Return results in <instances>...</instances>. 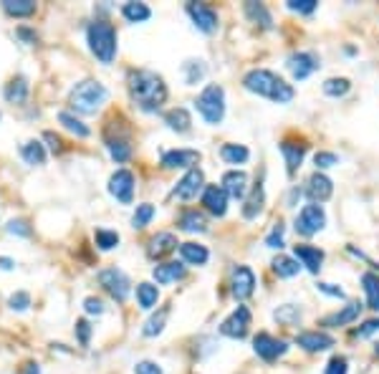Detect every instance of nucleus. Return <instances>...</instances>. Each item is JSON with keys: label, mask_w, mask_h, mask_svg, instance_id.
<instances>
[{"label": "nucleus", "mask_w": 379, "mask_h": 374, "mask_svg": "<svg viewBox=\"0 0 379 374\" xmlns=\"http://www.w3.org/2000/svg\"><path fill=\"white\" fill-rule=\"evenodd\" d=\"M129 94L142 112H157L167 101V86H165V78L160 73L142 68V71H134L129 76Z\"/></svg>", "instance_id": "nucleus-1"}, {"label": "nucleus", "mask_w": 379, "mask_h": 374, "mask_svg": "<svg viewBox=\"0 0 379 374\" xmlns=\"http://www.w3.org/2000/svg\"><path fill=\"white\" fill-rule=\"evenodd\" d=\"M243 86L248 91H253V94L263 96V99L279 101V104H289L294 99V86L286 84L284 78L276 76L268 68H253V71H248L246 78H243Z\"/></svg>", "instance_id": "nucleus-2"}, {"label": "nucleus", "mask_w": 379, "mask_h": 374, "mask_svg": "<svg viewBox=\"0 0 379 374\" xmlns=\"http://www.w3.org/2000/svg\"><path fill=\"white\" fill-rule=\"evenodd\" d=\"M86 41H89V48L101 63H109L114 61L117 56V31H114L112 23L106 21H94L86 28Z\"/></svg>", "instance_id": "nucleus-3"}, {"label": "nucleus", "mask_w": 379, "mask_h": 374, "mask_svg": "<svg viewBox=\"0 0 379 374\" xmlns=\"http://www.w3.org/2000/svg\"><path fill=\"white\" fill-rule=\"evenodd\" d=\"M106 89L104 84L94 81V78H86V81H78L71 89V96H68V104L76 109L78 114H96L101 109V104L106 101Z\"/></svg>", "instance_id": "nucleus-4"}, {"label": "nucleus", "mask_w": 379, "mask_h": 374, "mask_svg": "<svg viewBox=\"0 0 379 374\" xmlns=\"http://www.w3.org/2000/svg\"><path fill=\"white\" fill-rule=\"evenodd\" d=\"M197 112L207 124H220L225 117V91L218 84H207L195 101Z\"/></svg>", "instance_id": "nucleus-5"}, {"label": "nucleus", "mask_w": 379, "mask_h": 374, "mask_svg": "<svg viewBox=\"0 0 379 374\" xmlns=\"http://www.w3.org/2000/svg\"><path fill=\"white\" fill-rule=\"evenodd\" d=\"M99 284L104 286L109 294H112L114 298H117L119 303H124L127 301V296H129V279H127V274L124 271H119V269H106V271H101L99 274Z\"/></svg>", "instance_id": "nucleus-6"}, {"label": "nucleus", "mask_w": 379, "mask_h": 374, "mask_svg": "<svg viewBox=\"0 0 379 374\" xmlns=\"http://www.w3.org/2000/svg\"><path fill=\"white\" fill-rule=\"evenodd\" d=\"M248 329H251V311H248V306H238L220 324V334L230 336V339H243V336H248Z\"/></svg>", "instance_id": "nucleus-7"}, {"label": "nucleus", "mask_w": 379, "mask_h": 374, "mask_svg": "<svg viewBox=\"0 0 379 374\" xmlns=\"http://www.w3.org/2000/svg\"><path fill=\"white\" fill-rule=\"evenodd\" d=\"M323 225H326V212L321 205H306L296 218V230L301 235L318 233V230H323Z\"/></svg>", "instance_id": "nucleus-8"}, {"label": "nucleus", "mask_w": 379, "mask_h": 374, "mask_svg": "<svg viewBox=\"0 0 379 374\" xmlns=\"http://www.w3.org/2000/svg\"><path fill=\"white\" fill-rule=\"evenodd\" d=\"M200 190H205V175H202V170L192 167L177 185H175L172 195L177 197V200H192V197H197Z\"/></svg>", "instance_id": "nucleus-9"}, {"label": "nucleus", "mask_w": 379, "mask_h": 374, "mask_svg": "<svg viewBox=\"0 0 379 374\" xmlns=\"http://www.w3.org/2000/svg\"><path fill=\"white\" fill-rule=\"evenodd\" d=\"M109 192L112 197H117L122 205H129L134 197V175L129 170H117V172L109 177Z\"/></svg>", "instance_id": "nucleus-10"}, {"label": "nucleus", "mask_w": 379, "mask_h": 374, "mask_svg": "<svg viewBox=\"0 0 379 374\" xmlns=\"http://www.w3.org/2000/svg\"><path fill=\"white\" fill-rule=\"evenodd\" d=\"M253 349H256V354L261 359H266V362H276L279 357H284L286 354V341L276 339V336L271 334H258L256 339H253Z\"/></svg>", "instance_id": "nucleus-11"}, {"label": "nucleus", "mask_w": 379, "mask_h": 374, "mask_svg": "<svg viewBox=\"0 0 379 374\" xmlns=\"http://www.w3.org/2000/svg\"><path fill=\"white\" fill-rule=\"evenodd\" d=\"M187 16L192 18L195 28H200L202 33H212L218 28V13L212 11L210 6H202V3H187Z\"/></svg>", "instance_id": "nucleus-12"}, {"label": "nucleus", "mask_w": 379, "mask_h": 374, "mask_svg": "<svg viewBox=\"0 0 379 374\" xmlns=\"http://www.w3.org/2000/svg\"><path fill=\"white\" fill-rule=\"evenodd\" d=\"M318 66H321V63H318V56L316 53H311V51H301V53H294V56L289 58V68H291V73H294L296 81L308 78Z\"/></svg>", "instance_id": "nucleus-13"}, {"label": "nucleus", "mask_w": 379, "mask_h": 374, "mask_svg": "<svg viewBox=\"0 0 379 374\" xmlns=\"http://www.w3.org/2000/svg\"><path fill=\"white\" fill-rule=\"evenodd\" d=\"M230 289H233L235 298H248L256 291V276L248 266H235L233 279H230Z\"/></svg>", "instance_id": "nucleus-14"}, {"label": "nucleus", "mask_w": 379, "mask_h": 374, "mask_svg": "<svg viewBox=\"0 0 379 374\" xmlns=\"http://www.w3.org/2000/svg\"><path fill=\"white\" fill-rule=\"evenodd\" d=\"M202 205L212 212V215H218L223 218L225 212H228V195L220 185H207L205 190H202Z\"/></svg>", "instance_id": "nucleus-15"}, {"label": "nucleus", "mask_w": 379, "mask_h": 374, "mask_svg": "<svg viewBox=\"0 0 379 374\" xmlns=\"http://www.w3.org/2000/svg\"><path fill=\"white\" fill-rule=\"evenodd\" d=\"M225 190V195L233 197V200H243L248 192V175L240 172V170H230V172L223 175V185H220Z\"/></svg>", "instance_id": "nucleus-16"}, {"label": "nucleus", "mask_w": 379, "mask_h": 374, "mask_svg": "<svg viewBox=\"0 0 379 374\" xmlns=\"http://www.w3.org/2000/svg\"><path fill=\"white\" fill-rule=\"evenodd\" d=\"M331 192H334V185H331V180L326 177V175L316 172L308 177V185H306V195L313 200V205H318V202H326L331 197Z\"/></svg>", "instance_id": "nucleus-17"}, {"label": "nucleus", "mask_w": 379, "mask_h": 374, "mask_svg": "<svg viewBox=\"0 0 379 374\" xmlns=\"http://www.w3.org/2000/svg\"><path fill=\"white\" fill-rule=\"evenodd\" d=\"M200 162V152L197 150H170L162 155V165L167 170H177V167H192V165Z\"/></svg>", "instance_id": "nucleus-18"}, {"label": "nucleus", "mask_w": 379, "mask_h": 374, "mask_svg": "<svg viewBox=\"0 0 379 374\" xmlns=\"http://www.w3.org/2000/svg\"><path fill=\"white\" fill-rule=\"evenodd\" d=\"M298 346H303L306 352H326L334 346V339L329 334H323V331H303L298 334Z\"/></svg>", "instance_id": "nucleus-19"}, {"label": "nucleus", "mask_w": 379, "mask_h": 374, "mask_svg": "<svg viewBox=\"0 0 379 374\" xmlns=\"http://www.w3.org/2000/svg\"><path fill=\"white\" fill-rule=\"evenodd\" d=\"M294 256L296 261H301V266H306V271H311V274H318L321 271V263H323V251H318V248L313 246H294Z\"/></svg>", "instance_id": "nucleus-20"}, {"label": "nucleus", "mask_w": 379, "mask_h": 374, "mask_svg": "<svg viewBox=\"0 0 379 374\" xmlns=\"http://www.w3.org/2000/svg\"><path fill=\"white\" fill-rule=\"evenodd\" d=\"M281 152L286 157V167H289V175H296V170L301 167L303 155H306V145L303 142H281Z\"/></svg>", "instance_id": "nucleus-21"}, {"label": "nucleus", "mask_w": 379, "mask_h": 374, "mask_svg": "<svg viewBox=\"0 0 379 374\" xmlns=\"http://www.w3.org/2000/svg\"><path fill=\"white\" fill-rule=\"evenodd\" d=\"M177 238H175L172 233H160L155 235V238L150 240V248H147V253H150V258H162L167 256V253H172L175 248H177Z\"/></svg>", "instance_id": "nucleus-22"}, {"label": "nucleus", "mask_w": 379, "mask_h": 374, "mask_svg": "<svg viewBox=\"0 0 379 374\" xmlns=\"http://www.w3.org/2000/svg\"><path fill=\"white\" fill-rule=\"evenodd\" d=\"M180 256H182V261L190 263V266H205L210 253H207V248L200 246V243H180Z\"/></svg>", "instance_id": "nucleus-23"}, {"label": "nucleus", "mask_w": 379, "mask_h": 374, "mask_svg": "<svg viewBox=\"0 0 379 374\" xmlns=\"http://www.w3.org/2000/svg\"><path fill=\"white\" fill-rule=\"evenodd\" d=\"M6 99L11 104H23V101L28 99V78L26 76H13L11 81L6 84Z\"/></svg>", "instance_id": "nucleus-24"}, {"label": "nucleus", "mask_w": 379, "mask_h": 374, "mask_svg": "<svg viewBox=\"0 0 379 374\" xmlns=\"http://www.w3.org/2000/svg\"><path fill=\"white\" fill-rule=\"evenodd\" d=\"M359 311H362L359 303H346L341 311H336V313H331V316L323 318V326H331V329H336V326H346L359 316Z\"/></svg>", "instance_id": "nucleus-25"}, {"label": "nucleus", "mask_w": 379, "mask_h": 374, "mask_svg": "<svg viewBox=\"0 0 379 374\" xmlns=\"http://www.w3.org/2000/svg\"><path fill=\"white\" fill-rule=\"evenodd\" d=\"M165 124H167L172 132H190V127H192V119H190V112L187 109H182V106H177V109H170L167 114H165Z\"/></svg>", "instance_id": "nucleus-26"}, {"label": "nucleus", "mask_w": 379, "mask_h": 374, "mask_svg": "<svg viewBox=\"0 0 379 374\" xmlns=\"http://www.w3.org/2000/svg\"><path fill=\"white\" fill-rule=\"evenodd\" d=\"M185 279V266L182 263H162L155 269L157 284H175V281Z\"/></svg>", "instance_id": "nucleus-27"}, {"label": "nucleus", "mask_w": 379, "mask_h": 374, "mask_svg": "<svg viewBox=\"0 0 379 374\" xmlns=\"http://www.w3.org/2000/svg\"><path fill=\"white\" fill-rule=\"evenodd\" d=\"M180 230H187V233H205V230H207L205 215H202V212H197V210L182 212V218H180Z\"/></svg>", "instance_id": "nucleus-28"}, {"label": "nucleus", "mask_w": 379, "mask_h": 374, "mask_svg": "<svg viewBox=\"0 0 379 374\" xmlns=\"http://www.w3.org/2000/svg\"><path fill=\"white\" fill-rule=\"evenodd\" d=\"M3 11L13 18H28L36 13L33 0H3Z\"/></svg>", "instance_id": "nucleus-29"}, {"label": "nucleus", "mask_w": 379, "mask_h": 374, "mask_svg": "<svg viewBox=\"0 0 379 374\" xmlns=\"http://www.w3.org/2000/svg\"><path fill=\"white\" fill-rule=\"evenodd\" d=\"M21 157L28 165H43L46 162V147L38 140H31L21 147Z\"/></svg>", "instance_id": "nucleus-30"}, {"label": "nucleus", "mask_w": 379, "mask_h": 374, "mask_svg": "<svg viewBox=\"0 0 379 374\" xmlns=\"http://www.w3.org/2000/svg\"><path fill=\"white\" fill-rule=\"evenodd\" d=\"M182 71H185V81H187L190 86H195L197 81H202L205 78V73H207V66H205V61H200V58H190V61H185L182 63Z\"/></svg>", "instance_id": "nucleus-31"}, {"label": "nucleus", "mask_w": 379, "mask_h": 374, "mask_svg": "<svg viewBox=\"0 0 379 374\" xmlns=\"http://www.w3.org/2000/svg\"><path fill=\"white\" fill-rule=\"evenodd\" d=\"M362 286H364V294H367L369 308L379 311V276L377 274H364L362 276Z\"/></svg>", "instance_id": "nucleus-32"}, {"label": "nucleus", "mask_w": 379, "mask_h": 374, "mask_svg": "<svg viewBox=\"0 0 379 374\" xmlns=\"http://www.w3.org/2000/svg\"><path fill=\"white\" fill-rule=\"evenodd\" d=\"M263 202H266V195H263V185L258 182L256 187H253L251 197L246 200V207H243V215H246L248 220H253L258 215V212L263 210Z\"/></svg>", "instance_id": "nucleus-33"}, {"label": "nucleus", "mask_w": 379, "mask_h": 374, "mask_svg": "<svg viewBox=\"0 0 379 374\" xmlns=\"http://www.w3.org/2000/svg\"><path fill=\"white\" fill-rule=\"evenodd\" d=\"M220 157H223L228 165H243L248 157H251V152H248V147H243V145H223Z\"/></svg>", "instance_id": "nucleus-34"}, {"label": "nucleus", "mask_w": 379, "mask_h": 374, "mask_svg": "<svg viewBox=\"0 0 379 374\" xmlns=\"http://www.w3.org/2000/svg\"><path fill=\"white\" fill-rule=\"evenodd\" d=\"M122 16L127 18L129 23H145V21H150L152 11L145 3H127V6L122 8Z\"/></svg>", "instance_id": "nucleus-35"}, {"label": "nucleus", "mask_w": 379, "mask_h": 374, "mask_svg": "<svg viewBox=\"0 0 379 374\" xmlns=\"http://www.w3.org/2000/svg\"><path fill=\"white\" fill-rule=\"evenodd\" d=\"M58 122H61L63 127L68 129V132H73V135H76V137H81V140L91 135V129L86 127V124L81 122V119H76V117H73L71 112H58Z\"/></svg>", "instance_id": "nucleus-36"}, {"label": "nucleus", "mask_w": 379, "mask_h": 374, "mask_svg": "<svg viewBox=\"0 0 379 374\" xmlns=\"http://www.w3.org/2000/svg\"><path fill=\"white\" fill-rule=\"evenodd\" d=\"M298 261L296 258H289V256H279L274 261V271L279 274V279H294L296 274H298Z\"/></svg>", "instance_id": "nucleus-37"}, {"label": "nucleus", "mask_w": 379, "mask_h": 374, "mask_svg": "<svg viewBox=\"0 0 379 374\" xmlns=\"http://www.w3.org/2000/svg\"><path fill=\"white\" fill-rule=\"evenodd\" d=\"M157 298H160V291H157V286H152V284H140V286H137V301H140V306L145 308V311H150V308L155 306Z\"/></svg>", "instance_id": "nucleus-38"}, {"label": "nucleus", "mask_w": 379, "mask_h": 374, "mask_svg": "<svg viewBox=\"0 0 379 374\" xmlns=\"http://www.w3.org/2000/svg\"><path fill=\"white\" fill-rule=\"evenodd\" d=\"M152 218H155V205L142 202V205H137V210L132 215V228H147Z\"/></svg>", "instance_id": "nucleus-39"}, {"label": "nucleus", "mask_w": 379, "mask_h": 374, "mask_svg": "<svg viewBox=\"0 0 379 374\" xmlns=\"http://www.w3.org/2000/svg\"><path fill=\"white\" fill-rule=\"evenodd\" d=\"M246 13H248V18H251V21L261 23L263 28H271V26H274V21H271V13H268L261 3H246Z\"/></svg>", "instance_id": "nucleus-40"}, {"label": "nucleus", "mask_w": 379, "mask_h": 374, "mask_svg": "<svg viewBox=\"0 0 379 374\" xmlns=\"http://www.w3.org/2000/svg\"><path fill=\"white\" fill-rule=\"evenodd\" d=\"M94 240H96V246H99L101 251H112V248L119 246V233H117V230L99 228L94 233Z\"/></svg>", "instance_id": "nucleus-41"}, {"label": "nucleus", "mask_w": 379, "mask_h": 374, "mask_svg": "<svg viewBox=\"0 0 379 374\" xmlns=\"http://www.w3.org/2000/svg\"><path fill=\"white\" fill-rule=\"evenodd\" d=\"M109 155H112L114 162H127L129 157H132V147L127 145V140H112L109 142Z\"/></svg>", "instance_id": "nucleus-42"}, {"label": "nucleus", "mask_w": 379, "mask_h": 374, "mask_svg": "<svg viewBox=\"0 0 379 374\" xmlns=\"http://www.w3.org/2000/svg\"><path fill=\"white\" fill-rule=\"evenodd\" d=\"M351 89L349 78H326L323 81V94L329 96H344Z\"/></svg>", "instance_id": "nucleus-43"}, {"label": "nucleus", "mask_w": 379, "mask_h": 374, "mask_svg": "<svg viewBox=\"0 0 379 374\" xmlns=\"http://www.w3.org/2000/svg\"><path fill=\"white\" fill-rule=\"evenodd\" d=\"M165 321H167V308H162L157 316H152L150 321H147V324H145V336L162 334V329H165Z\"/></svg>", "instance_id": "nucleus-44"}, {"label": "nucleus", "mask_w": 379, "mask_h": 374, "mask_svg": "<svg viewBox=\"0 0 379 374\" xmlns=\"http://www.w3.org/2000/svg\"><path fill=\"white\" fill-rule=\"evenodd\" d=\"M276 318H279L281 324H296L298 318H301V311L294 306V303H286V306H281V308H276V313H274Z\"/></svg>", "instance_id": "nucleus-45"}, {"label": "nucleus", "mask_w": 379, "mask_h": 374, "mask_svg": "<svg viewBox=\"0 0 379 374\" xmlns=\"http://www.w3.org/2000/svg\"><path fill=\"white\" fill-rule=\"evenodd\" d=\"M313 162H316L318 170H326V167H334V165H339V157H336L334 152H316Z\"/></svg>", "instance_id": "nucleus-46"}, {"label": "nucleus", "mask_w": 379, "mask_h": 374, "mask_svg": "<svg viewBox=\"0 0 379 374\" xmlns=\"http://www.w3.org/2000/svg\"><path fill=\"white\" fill-rule=\"evenodd\" d=\"M289 11L308 16V13L316 11V0H289Z\"/></svg>", "instance_id": "nucleus-47"}, {"label": "nucleus", "mask_w": 379, "mask_h": 374, "mask_svg": "<svg viewBox=\"0 0 379 374\" xmlns=\"http://www.w3.org/2000/svg\"><path fill=\"white\" fill-rule=\"evenodd\" d=\"M8 303H11L13 311H26V308L31 306V296L26 294V291H18V294H13Z\"/></svg>", "instance_id": "nucleus-48"}, {"label": "nucleus", "mask_w": 379, "mask_h": 374, "mask_svg": "<svg viewBox=\"0 0 379 374\" xmlns=\"http://www.w3.org/2000/svg\"><path fill=\"white\" fill-rule=\"evenodd\" d=\"M374 331H379V318H369V321H364V324L354 331V336H357V339H367V336H372Z\"/></svg>", "instance_id": "nucleus-49"}, {"label": "nucleus", "mask_w": 379, "mask_h": 374, "mask_svg": "<svg viewBox=\"0 0 379 374\" xmlns=\"http://www.w3.org/2000/svg\"><path fill=\"white\" fill-rule=\"evenodd\" d=\"M8 233L11 235H21V238H28L31 235V225L26 220H11L8 223Z\"/></svg>", "instance_id": "nucleus-50"}, {"label": "nucleus", "mask_w": 379, "mask_h": 374, "mask_svg": "<svg viewBox=\"0 0 379 374\" xmlns=\"http://www.w3.org/2000/svg\"><path fill=\"white\" fill-rule=\"evenodd\" d=\"M266 246L268 248H281V246H284V225H281V223L276 225L274 233L266 238Z\"/></svg>", "instance_id": "nucleus-51"}, {"label": "nucleus", "mask_w": 379, "mask_h": 374, "mask_svg": "<svg viewBox=\"0 0 379 374\" xmlns=\"http://www.w3.org/2000/svg\"><path fill=\"white\" fill-rule=\"evenodd\" d=\"M349 367H346V359L344 357H334L326 367V374H346Z\"/></svg>", "instance_id": "nucleus-52"}, {"label": "nucleus", "mask_w": 379, "mask_h": 374, "mask_svg": "<svg viewBox=\"0 0 379 374\" xmlns=\"http://www.w3.org/2000/svg\"><path fill=\"white\" fill-rule=\"evenodd\" d=\"M76 334H78V341L81 344H89V336H91V326H89V321L86 318H81V321H76Z\"/></svg>", "instance_id": "nucleus-53"}, {"label": "nucleus", "mask_w": 379, "mask_h": 374, "mask_svg": "<svg viewBox=\"0 0 379 374\" xmlns=\"http://www.w3.org/2000/svg\"><path fill=\"white\" fill-rule=\"evenodd\" d=\"M134 374H162V367L157 362H140L134 367Z\"/></svg>", "instance_id": "nucleus-54"}, {"label": "nucleus", "mask_w": 379, "mask_h": 374, "mask_svg": "<svg viewBox=\"0 0 379 374\" xmlns=\"http://www.w3.org/2000/svg\"><path fill=\"white\" fill-rule=\"evenodd\" d=\"M84 308H86V313H96V316H101V313H104V303H101L99 298H94V296L86 298Z\"/></svg>", "instance_id": "nucleus-55"}, {"label": "nucleus", "mask_w": 379, "mask_h": 374, "mask_svg": "<svg viewBox=\"0 0 379 374\" xmlns=\"http://www.w3.org/2000/svg\"><path fill=\"white\" fill-rule=\"evenodd\" d=\"M321 294H326V296H334V298H344V291L339 289V286H334V284H318L316 286Z\"/></svg>", "instance_id": "nucleus-56"}, {"label": "nucleus", "mask_w": 379, "mask_h": 374, "mask_svg": "<svg viewBox=\"0 0 379 374\" xmlns=\"http://www.w3.org/2000/svg\"><path fill=\"white\" fill-rule=\"evenodd\" d=\"M43 140L48 142L51 152H61V150H63V147H61V140H58V137L53 135V132H46V135H43Z\"/></svg>", "instance_id": "nucleus-57"}, {"label": "nucleus", "mask_w": 379, "mask_h": 374, "mask_svg": "<svg viewBox=\"0 0 379 374\" xmlns=\"http://www.w3.org/2000/svg\"><path fill=\"white\" fill-rule=\"evenodd\" d=\"M13 266H16V261L13 258H6V256H0V269L3 271H11Z\"/></svg>", "instance_id": "nucleus-58"}, {"label": "nucleus", "mask_w": 379, "mask_h": 374, "mask_svg": "<svg viewBox=\"0 0 379 374\" xmlns=\"http://www.w3.org/2000/svg\"><path fill=\"white\" fill-rule=\"evenodd\" d=\"M18 36H21V38H26V41H33V38H36V36L31 33V31H26V28L18 31Z\"/></svg>", "instance_id": "nucleus-59"}, {"label": "nucleus", "mask_w": 379, "mask_h": 374, "mask_svg": "<svg viewBox=\"0 0 379 374\" xmlns=\"http://www.w3.org/2000/svg\"><path fill=\"white\" fill-rule=\"evenodd\" d=\"M377 357H379V341H377Z\"/></svg>", "instance_id": "nucleus-60"}]
</instances>
